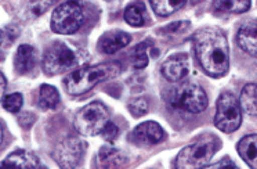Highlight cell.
<instances>
[{
	"mask_svg": "<svg viewBox=\"0 0 257 169\" xmlns=\"http://www.w3.org/2000/svg\"><path fill=\"white\" fill-rule=\"evenodd\" d=\"M60 104V95L54 86L42 84L39 91V106L45 110H54Z\"/></svg>",
	"mask_w": 257,
	"mask_h": 169,
	"instance_id": "obj_21",
	"label": "cell"
},
{
	"mask_svg": "<svg viewBox=\"0 0 257 169\" xmlns=\"http://www.w3.org/2000/svg\"><path fill=\"white\" fill-rule=\"evenodd\" d=\"M220 148V140L216 136L205 135L179 152L174 168L191 169L206 168L213 155Z\"/></svg>",
	"mask_w": 257,
	"mask_h": 169,
	"instance_id": "obj_3",
	"label": "cell"
},
{
	"mask_svg": "<svg viewBox=\"0 0 257 169\" xmlns=\"http://www.w3.org/2000/svg\"><path fill=\"white\" fill-rule=\"evenodd\" d=\"M130 35L122 31H109L100 38L98 49L105 54H113L130 43Z\"/></svg>",
	"mask_w": 257,
	"mask_h": 169,
	"instance_id": "obj_13",
	"label": "cell"
},
{
	"mask_svg": "<svg viewBox=\"0 0 257 169\" xmlns=\"http://www.w3.org/2000/svg\"><path fill=\"white\" fill-rule=\"evenodd\" d=\"M190 72V60L187 54H176L169 57L162 64V73L170 82H179Z\"/></svg>",
	"mask_w": 257,
	"mask_h": 169,
	"instance_id": "obj_11",
	"label": "cell"
},
{
	"mask_svg": "<svg viewBox=\"0 0 257 169\" xmlns=\"http://www.w3.org/2000/svg\"><path fill=\"white\" fill-rule=\"evenodd\" d=\"M154 12L161 17H168L173 13L179 12L187 3V0H150Z\"/></svg>",
	"mask_w": 257,
	"mask_h": 169,
	"instance_id": "obj_20",
	"label": "cell"
},
{
	"mask_svg": "<svg viewBox=\"0 0 257 169\" xmlns=\"http://www.w3.org/2000/svg\"><path fill=\"white\" fill-rule=\"evenodd\" d=\"M101 135H102V137H104L106 141H113L117 137V135H119V129H117L116 125L112 124L111 121H109V122L105 125L104 130L101 132Z\"/></svg>",
	"mask_w": 257,
	"mask_h": 169,
	"instance_id": "obj_27",
	"label": "cell"
},
{
	"mask_svg": "<svg viewBox=\"0 0 257 169\" xmlns=\"http://www.w3.org/2000/svg\"><path fill=\"white\" fill-rule=\"evenodd\" d=\"M109 122V113L104 104L98 102L90 103L75 117V129L83 136H97Z\"/></svg>",
	"mask_w": 257,
	"mask_h": 169,
	"instance_id": "obj_5",
	"label": "cell"
},
{
	"mask_svg": "<svg viewBox=\"0 0 257 169\" xmlns=\"http://www.w3.org/2000/svg\"><path fill=\"white\" fill-rule=\"evenodd\" d=\"M124 20L132 27H143L147 23L146 6L143 3H133L126 9Z\"/></svg>",
	"mask_w": 257,
	"mask_h": 169,
	"instance_id": "obj_22",
	"label": "cell"
},
{
	"mask_svg": "<svg viewBox=\"0 0 257 169\" xmlns=\"http://www.w3.org/2000/svg\"><path fill=\"white\" fill-rule=\"evenodd\" d=\"M3 108L7 110L9 113H18L21 107H23V95L20 93H13V95H9V96L3 97Z\"/></svg>",
	"mask_w": 257,
	"mask_h": 169,
	"instance_id": "obj_24",
	"label": "cell"
},
{
	"mask_svg": "<svg viewBox=\"0 0 257 169\" xmlns=\"http://www.w3.org/2000/svg\"><path fill=\"white\" fill-rule=\"evenodd\" d=\"M36 60H38V53L35 50V47L31 45H21L16 53L14 68L20 75L28 73L36 65Z\"/></svg>",
	"mask_w": 257,
	"mask_h": 169,
	"instance_id": "obj_14",
	"label": "cell"
},
{
	"mask_svg": "<svg viewBox=\"0 0 257 169\" xmlns=\"http://www.w3.org/2000/svg\"><path fill=\"white\" fill-rule=\"evenodd\" d=\"M236 40L242 50L257 57V20H250L243 24L238 31Z\"/></svg>",
	"mask_w": 257,
	"mask_h": 169,
	"instance_id": "obj_12",
	"label": "cell"
},
{
	"mask_svg": "<svg viewBox=\"0 0 257 169\" xmlns=\"http://www.w3.org/2000/svg\"><path fill=\"white\" fill-rule=\"evenodd\" d=\"M120 69L122 67L119 62H102L91 67L80 68L69 73L64 80V84L69 95L79 96L91 91L95 84L117 76L120 73Z\"/></svg>",
	"mask_w": 257,
	"mask_h": 169,
	"instance_id": "obj_2",
	"label": "cell"
},
{
	"mask_svg": "<svg viewBox=\"0 0 257 169\" xmlns=\"http://www.w3.org/2000/svg\"><path fill=\"white\" fill-rule=\"evenodd\" d=\"M5 88H6V79H5V75L2 73V91H5Z\"/></svg>",
	"mask_w": 257,
	"mask_h": 169,
	"instance_id": "obj_31",
	"label": "cell"
},
{
	"mask_svg": "<svg viewBox=\"0 0 257 169\" xmlns=\"http://www.w3.org/2000/svg\"><path fill=\"white\" fill-rule=\"evenodd\" d=\"M169 102L174 108L191 114H199L207 107V96L199 84L185 82L170 92Z\"/></svg>",
	"mask_w": 257,
	"mask_h": 169,
	"instance_id": "obj_4",
	"label": "cell"
},
{
	"mask_svg": "<svg viewBox=\"0 0 257 169\" xmlns=\"http://www.w3.org/2000/svg\"><path fill=\"white\" fill-rule=\"evenodd\" d=\"M76 62H78L76 54L65 43L56 42L46 50L42 67L46 75L54 76L75 67Z\"/></svg>",
	"mask_w": 257,
	"mask_h": 169,
	"instance_id": "obj_8",
	"label": "cell"
},
{
	"mask_svg": "<svg viewBox=\"0 0 257 169\" xmlns=\"http://www.w3.org/2000/svg\"><path fill=\"white\" fill-rule=\"evenodd\" d=\"M165 139V132H163L162 126L159 124L154 122V121H148V122H143L130 135V140L133 141L137 146L148 147L155 146L158 143Z\"/></svg>",
	"mask_w": 257,
	"mask_h": 169,
	"instance_id": "obj_10",
	"label": "cell"
},
{
	"mask_svg": "<svg viewBox=\"0 0 257 169\" xmlns=\"http://www.w3.org/2000/svg\"><path fill=\"white\" fill-rule=\"evenodd\" d=\"M223 166H231V168H236V163L232 162L228 157L223 158L221 161H218L217 163H213V165H207L206 168H223Z\"/></svg>",
	"mask_w": 257,
	"mask_h": 169,
	"instance_id": "obj_30",
	"label": "cell"
},
{
	"mask_svg": "<svg viewBox=\"0 0 257 169\" xmlns=\"http://www.w3.org/2000/svg\"><path fill=\"white\" fill-rule=\"evenodd\" d=\"M97 162L100 168H116L126 162V157L113 147H102L98 152Z\"/></svg>",
	"mask_w": 257,
	"mask_h": 169,
	"instance_id": "obj_17",
	"label": "cell"
},
{
	"mask_svg": "<svg viewBox=\"0 0 257 169\" xmlns=\"http://www.w3.org/2000/svg\"><path fill=\"white\" fill-rule=\"evenodd\" d=\"M83 18V10L76 2L62 3L51 16V29L60 35L75 34L82 27Z\"/></svg>",
	"mask_w": 257,
	"mask_h": 169,
	"instance_id": "obj_7",
	"label": "cell"
},
{
	"mask_svg": "<svg viewBox=\"0 0 257 169\" xmlns=\"http://www.w3.org/2000/svg\"><path fill=\"white\" fill-rule=\"evenodd\" d=\"M240 158L247 163V166L257 169V135L242 137L236 146Z\"/></svg>",
	"mask_w": 257,
	"mask_h": 169,
	"instance_id": "obj_15",
	"label": "cell"
},
{
	"mask_svg": "<svg viewBox=\"0 0 257 169\" xmlns=\"http://www.w3.org/2000/svg\"><path fill=\"white\" fill-rule=\"evenodd\" d=\"M188 27H190L188 21H180V23L170 24L169 27L162 29V32L163 34H180V32H184Z\"/></svg>",
	"mask_w": 257,
	"mask_h": 169,
	"instance_id": "obj_28",
	"label": "cell"
},
{
	"mask_svg": "<svg viewBox=\"0 0 257 169\" xmlns=\"http://www.w3.org/2000/svg\"><path fill=\"white\" fill-rule=\"evenodd\" d=\"M242 122V108L238 99L229 93L224 92L220 95L216 104L214 125L224 133H232L238 129Z\"/></svg>",
	"mask_w": 257,
	"mask_h": 169,
	"instance_id": "obj_6",
	"label": "cell"
},
{
	"mask_svg": "<svg viewBox=\"0 0 257 169\" xmlns=\"http://www.w3.org/2000/svg\"><path fill=\"white\" fill-rule=\"evenodd\" d=\"M18 121H20V125H21V126H24V128H29V126L35 122V117L31 113H24L23 115L18 118Z\"/></svg>",
	"mask_w": 257,
	"mask_h": 169,
	"instance_id": "obj_29",
	"label": "cell"
},
{
	"mask_svg": "<svg viewBox=\"0 0 257 169\" xmlns=\"http://www.w3.org/2000/svg\"><path fill=\"white\" fill-rule=\"evenodd\" d=\"M239 104L243 113L249 115H257V83L246 84L242 89Z\"/></svg>",
	"mask_w": 257,
	"mask_h": 169,
	"instance_id": "obj_18",
	"label": "cell"
},
{
	"mask_svg": "<svg viewBox=\"0 0 257 169\" xmlns=\"http://www.w3.org/2000/svg\"><path fill=\"white\" fill-rule=\"evenodd\" d=\"M84 151L86 143L83 140L78 137H68L56 147L53 157L61 168H75L82 161Z\"/></svg>",
	"mask_w": 257,
	"mask_h": 169,
	"instance_id": "obj_9",
	"label": "cell"
},
{
	"mask_svg": "<svg viewBox=\"0 0 257 169\" xmlns=\"http://www.w3.org/2000/svg\"><path fill=\"white\" fill-rule=\"evenodd\" d=\"M213 6L221 13H245L250 7V0H213Z\"/></svg>",
	"mask_w": 257,
	"mask_h": 169,
	"instance_id": "obj_19",
	"label": "cell"
},
{
	"mask_svg": "<svg viewBox=\"0 0 257 169\" xmlns=\"http://www.w3.org/2000/svg\"><path fill=\"white\" fill-rule=\"evenodd\" d=\"M56 2L57 0H36V2H34V3L31 5L29 10H31V13L34 14L35 17H39L43 13L47 12V9L50 6H53Z\"/></svg>",
	"mask_w": 257,
	"mask_h": 169,
	"instance_id": "obj_26",
	"label": "cell"
},
{
	"mask_svg": "<svg viewBox=\"0 0 257 169\" xmlns=\"http://www.w3.org/2000/svg\"><path fill=\"white\" fill-rule=\"evenodd\" d=\"M150 43L148 42H143L136 47L132 54V61L136 68H146L148 65V54H147V49H148Z\"/></svg>",
	"mask_w": 257,
	"mask_h": 169,
	"instance_id": "obj_23",
	"label": "cell"
},
{
	"mask_svg": "<svg viewBox=\"0 0 257 169\" xmlns=\"http://www.w3.org/2000/svg\"><path fill=\"white\" fill-rule=\"evenodd\" d=\"M3 165L18 166V168H43L39 158L31 151H27V150H17V151L12 152L3 161Z\"/></svg>",
	"mask_w": 257,
	"mask_h": 169,
	"instance_id": "obj_16",
	"label": "cell"
},
{
	"mask_svg": "<svg viewBox=\"0 0 257 169\" xmlns=\"http://www.w3.org/2000/svg\"><path fill=\"white\" fill-rule=\"evenodd\" d=\"M194 47L203 71L213 78H220L229 68L228 42L217 28H202L194 35Z\"/></svg>",
	"mask_w": 257,
	"mask_h": 169,
	"instance_id": "obj_1",
	"label": "cell"
},
{
	"mask_svg": "<svg viewBox=\"0 0 257 169\" xmlns=\"http://www.w3.org/2000/svg\"><path fill=\"white\" fill-rule=\"evenodd\" d=\"M128 111L132 113L133 117H143L148 113V103L143 97L135 99L128 103Z\"/></svg>",
	"mask_w": 257,
	"mask_h": 169,
	"instance_id": "obj_25",
	"label": "cell"
}]
</instances>
